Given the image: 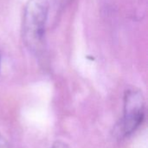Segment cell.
<instances>
[{"mask_svg":"<svg viewBox=\"0 0 148 148\" xmlns=\"http://www.w3.org/2000/svg\"><path fill=\"white\" fill-rule=\"evenodd\" d=\"M49 10V0H29L23 10L22 37L24 44L33 54L44 50L45 29Z\"/></svg>","mask_w":148,"mask_h":148,"instance_id":"6da1fadb","label":"cell"},{"mask_svg":"<svg viewBox=\"0 0 148 148\" xmlns=\"http://www.w3.org/2000/svg\"><path fill=\"white\" fill-rule=\"evenodd\" d=\"M145 118V100L140 91L131 89L124 97V114L121 128L125 135L133 133Z\"/></svg>","mask_w":148,"mask_h":148,"instance_id":"7a4b0ae2","label":"cell"},{"mask_svg":"<svg viewBox=\"0 0 148 148\" xmlns=\"http://www.w3.org/2000/svg\"><path fill=\"white\" fill-rule=\"evenodd\" d=\"M51 148H69V146L62 141H56L53 144Z\"/></svg>","mask_w":148,"mask_h":148,"instance_id":"3957f363","label":"cell"},{"mask_svg":"<svg viewBox=\"0 0 148 148\" xmlns=\"http://www.w3.org/2000/svg\"><path fill=\"white\" fill-rule=\"evenodd\" d=\"M0 148H9V144L6 140L0 135Z\"/></svg>","mask_w":148,"mask_h":148,"instance_id":"277c9868","label":"cell"}]
</instances>
